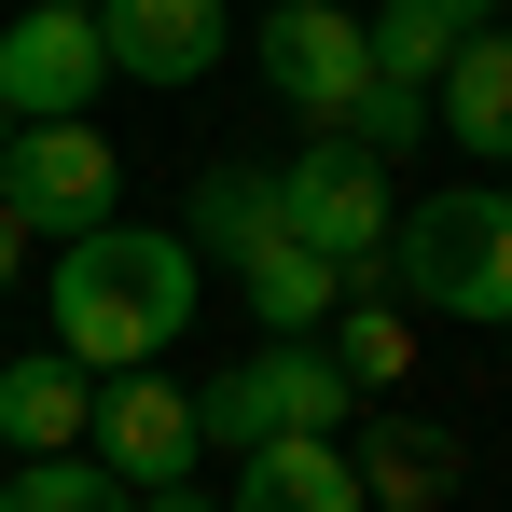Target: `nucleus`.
<instances>
[{"label":"nucleus","instance_id":"obj_13","mask_svg":"<svg viewBox=\"0 0 512 512\" xmlns=\"http://www.w3.org/2000/svg\"><path fill=\"white\" fill-rule=\"evenodd\" d=\"M222 512H360V471H346V443H263V457H236Z\"/></svg>","mask_w":512,"mask_h":512},{"label":"nucleus","instance_id":"obj_21","mask_svg":"<svg viewBox=\"0 0 512 512\" xmlns=\"http://www.w3.org/2000/svg\"><path fill=\"white\" fill-rule=\"evenodd\" d=\"M139 512H222V499H208V485H153Z\"/></svg>","mask_w":512,"mask_h":512},{"label":"nucleus","instance_id":"obj_10","mask_svg":"<svg viewBox=\"0 0 512 512\" xmlns=\"http://www.w3.org/2000/svg\"><path fill=\"white\" fill-rule=\"evenodd\" d=\"M346 471H360V512H443V499H457V429H429V416H374Z\"/></svg>","mask_w":512,"mask_h":512},{"label":"nucleus","instance_id":"obj_6","mask_svg":"<svg viewBox=\"0 0 512 512\" xmlns=\"http://www.w3.org/2000/svg\"><path fill=\"white\" fill-rule=\"evenodd\" d=\"M84 457L125 485V499H153V485H194V471H208V443H194V388H167V374H97Z\"/></svg>","mask_w":512,"mask_h":512},{"label":"nucleus","instance_id":"obj_22","mask_svg":"<svg viewBox=\"0 0 512 512\" xmlns=\"http://www.w3.org/2000/svg\"><path fill=\"white\" fill-rule=\"evenodd\" d=\"M429 14H443V28H457V42H471V28H485V14H499V0H429Z\"/></svg>","mask_w":512,"mask_h":512},{"label":"nucleus","instance_id":"obj_18","mask_svg":"<svg viewBox=\"0 0 512 512\" xmlns=\"http://www.w3.org/2000/svg\"><path fill=\"white\" fill-rule=\"evenodd\" d=\"M0 512H139L97 457H14L0 471Z\"/></svg>","mask_w":512,"mask_h":512},{"label":"nucleus","instance_id":"obj_12","mask_svg":"<svg viewBox=\"0 0 512 512\" xmlns=\"http://www.w3.org/2000/svg\"><path fill=\"white\" fill-rule=\"evenodd\" d=\"M236 291H250V319H263L277 346H319V333H333V305H346V263H319L305 236H277V250L236 263Z\"/></svg>","mask_w":512,"mask_h":512},{"label":"nucleus","instance_id":"obj_2","mask_svg":"<svg viewBox=\"0 0 512 512\" xmlns=\"http://www.w3.org/2000/svg\"><path fill=\"white\" fill-rule=\"evenodd\" d=\"M388 277H402V305H429V319L512 333V194H499V180H457V194L402 208Z\"/></svg>","mask_w":512,"mask_h":512},{"label":"nucleus","instance_id":"obj_4","mask_svg":"<svg viewBox=\"0 0 512 512\" xmlns=\"http://www.w3.org/2000/svg\"><path fill=\"white\" fill-rule=\"evenodd\" d=\"M0 208H14L28 236H97V222H125V167H111L97 125H14Z\"/></svg>","mask_w":512,"mask_h":512},{"label":"nucleus","instance_id":"obj_3","mask_svg":"<svg viewBox=\"0 0 512 512\" xmlns=\"http://www.w3.org/2000/svg\"><path fill=\"white\" fill-rule=\"evenodd\" d=\"M277 222H291L319 263H346V277H360V263L402 236V208H388V167H374L360 139H305V153L277 167Z\"/></svg>","mask_w":512,"mask_h":512},{"label":"nucleus","instance_id":"obj_19","mask_svg":"<svg viewBox=\"0 0 512 512\" xmlns=\"http://www.w3.org/2000/svg\"><path fill=\"white\" fill-rule=\"evenodd\" d=\"M333 139H360V153L388 167V153H416V139H429V97H416V84H360V111H346Z\"/></svg>","mask_w":512,"mask_h":512},{"label":"nucleus","instance_id":"obj_1","mask_svg":"<svg viewBox=\"0 0 512 512\" xmlns=\"http://www.w3.org/2000/svg\"><path fill=\"white\" fill-rule=\"evenodd\" d=\"M194 333V236L97 222L56 250V360L84 374H153V346Z\"/></svg>","mask_w":512,"mask_h":512},{"label":"nucleus","instance_id":"obj_9","mask_svg":"<svg viewBox=\"0 0 512 512\" xmlns=\"http://www.w3.org/2000/svg\"><path fill=\"white\" fill-rule=\"evenodd\" d=\"M84 416H97L84 360H56V346L0 360V457H84Z\"/></svg>","mask_w":512,"mask_h":512},{"label":"nucleus","instance_id":"obj_16","mask_svg":"<svg viewBox=\"0 0 512 512\" xmlns=\"http://www.w3.org/2000/svg\"><path fill=\"white\" fill-rule=\"evenodd\" d=\"M319 346H333L346 388H402V374H416V319H402V305H374V291H346Z\"/></svg>","mask_w":512,"mask_h":512},{"label":"nucleus","instance_id":"obj_7","mask_svg":"<svg viewBox=\"0 0 512 512\" xmlns=\"http://www.w3.org/2000/svg\"><path fill=\"white\" fill-rule=\"evenodd\" d=\"M111 56H97V14H0V111L14 125H84Z\"/></svg>","mask_w":512,"mask_h":512},{"label":"nucleus","instance_id":"obj_5","mask_svg":"<svg viewBox=\"0 0 512 512\" xmlns=\"http://www.w3.org/2000/svg\"><path fill=\"white\" fill-rule=\"evenodd\" d=\"M250 56H263V84L291 97L319 139H333L346 111H360V84H374V42H360V14H346V0H277V14L250 28Z\"/></svg>","mask_w":512,"mask_h":512},{"label":"nucleus","instance_id":"obj_26","mask_svg":"<svg viewBox=\"0 0 512 512\" xmlns=\"http://www.w3.org/2000/svg\"><path fill=\"white\" fill-rule=\"evenodd\" d=\"M0 471H14V457H0Z\"/></svg>","mask_w":512,"mask_h":512},{"label":"nucleus","instance_id":"obj_15","mask_svg":"<svg viewBox=\"0 0 512 512\" xmlns=\"http://www.w3.org/2000/svg\"><path fill=\"white\" fill-rule=\"evenodd\" d=\"M194 236H208L222 263L277 250V236H291V222H277V180H263V167H208V180H194Z\"/></svg>","mask_w":512,"mask_h":512},{"label":"nucleus","instance_id":"obj_25","mask_svg":"<svg viewBox=\"0 0 512 512\" xmlns=\"http://www.w3.org/2000/svg\"><path fill=\"white\" fill-rule=\"evenodd\" d=\"M346 14H374V0H346Z\"/></svg>","mask_w":512,"mask_h":512},{"label":"nucleus","instance_id":"obj_24","mask_svg":"<svg viewBox=\"0 0 512 512\" xmlns=\"http://www.w3.org/2000/svg\"><path fill=\"white\" fill-rule=\"evenodd\" d=\"M0 153H14V111H0Z\"/></svg>","mask_w":512,"mask_h":512},{"label":"nucleus","instance_id":"obj_11","mask_svg":"<svg viewBox=\"0 0 512 512\" xmlns=\"http://www.w3.org/2000/svg\"><path fill=\"white\" fill-rule=\"evenodd\" d=\"M429 139H471L485 167L512 153V28H471V42L443 56V84H429Z\"/></svg>","mask_w":512,"mask_h":512},{"label":"nucleus","instance_id":"obj_14","mask_svg":"<svg viewBox=\"0 0 512 512\" xmlns=\"http://www.w3.org/2000/svg\"><path fill=\"white\" fill-rule=\"evenodd\" d=\"M263 360V402H277V443H346L360 388L333 374V346H250Z\"/></svg>","mask_w":512,"mask_h":512},{"label":"nucleus","instance_id":"obj_20","mask_svg":"<svg viewBox=\"0 0 512 512\" xmlns=\"http://www.w3.org/2000/svg\"><path fill=\"white\" fill-rule=\"evenodd\" d=\"M14 277H28V222L0 208V291H14Z\"/></svg>","mask_w":512,"mask_h":512},{"label":"nucleus","instance_id":"obj_8","mask_svg":"<svg viewBox=\"0 0 512 512\" xmlns=\"http://www.w3.org/2000/svg\"><path fill=\"white\" fill-rule=\"evenodd\" d=\"M222 42H236V0H97L111 84H208Z\"/></svg>","mask_w":512,"mask_h":512},{"label":"nucleus","instance_id":"obj_23","mask_svg":"<svg viewBox=\"0 0 512 512\" xmlns=\"http://www.w3.org/2000/svg\"><path fill=\"white\" fill-rule=\"evenodd\" d=\"M28 14H97V0H28Z\"/></svg>","mask_w":512,"mask_h":512},{"label":"nucleus","instance_id":"obj_17","mask_svg":"<svg viewBox=\"0 0 512 512\" xmlns=\"http://www.w3.org/2000/svg\"><path fill=\"white\" fill-rule=\"evenodd\" d=\"M360 42H374V84H443V56H457V28H443V14H429V0H374V14H360Z\"/></svg>","mask_w":512,"mask_h":512}]
</instances>
